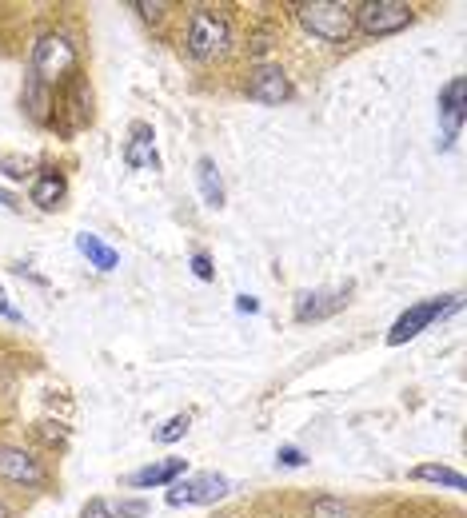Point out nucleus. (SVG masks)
<instances>
[{"mask_svg":"<svg viewBox=\"0 0 467 518\" xmlns=\"http://www.w3.org/2000/svg\"><path fill=\"white\" fill-rule=\"evenodd\" d=\"M296 16L312 36H320L328 44H344L356 28L352 4H344V0H308V4H296Z\"/></svg>","mask_w":467,"mask_h":518,"instance_id":"nucleus-1","label":"nucleus"},{"mask_svg":"<svg viewBox=\"0 0 467 518\" xmlns=\"http://www.w3.org/2000/svg\"><path fill=\"white\" fill-rule=\"evenodd\" d=\"M228 40H232V28H228V20L220 12H212V8L192 12V20H188V52L196 60H216L228 48Z\"/></svg>","mask_w":467,"mask_h":518,"instance_id":"nucleus-2","label":"nucleus"},{"mask_svg":"<svg viewBox=\"0 0 467 518\" xmlns=\"http://www.w3.org/2000/svg\"><path fill=\"white\" fill-rule=\"evenodd\" d=\"M72 68H76V48H72L68 36L48 32V36L36 40V48H32V76H36V84H56Z\"/></svg>","mask_w":467,"mask_h":518,"instance_id":"nucleus-3","label":"nucleus"},{"mask_svg":"<svg viewBox=\"0 0 467 518\" xmlns=\"http://www.w3.org/2000/svg\"><path fill=\"white\" fill-rule=\"evenodd\" d=\"M352 20L368 36H392V32H404L412 24V4H404V0H364V4L352 8Z\"/></svg>","mask_w":467,"mask_h":518,"instance_id":"nucleus-4","label":"nucleus"},{"mask_svg":"<svg viewBox=\"0 0 467 518\" xmlns=\"http://www.w3.org/2000/svg\"><path fill=\"white\" fill-rule=\"evenodd\" d=\"M452 311H460V295H448V299H424V303H412L396 323H392V331H388V343L392 347H400V343H408V339H416L420 331H428L436 319H444V315H452Z\"/></svg>","mask_w":467,"mask_h":518,"instance_id":"nucleus-5","label":"nucleus"},{"mask_svg":"<svg viewBox=\"0 0 467 518\" xmlns=\"http://www.w3.org/2000/svg\"><path fill=\"white\" fill-rule=\"evenodd\" d=\"M232 491V483L216 471H204L196 479H184V483H172L168 491V503L172 507H208V503H220L224 495Z\"/></svg>","mask_w":467,"mask_h":518,"instance_id":"nucleus-6","label":"nucleus"},{"mask_svg":"<svg viewBox=\"0 0 467 518\" xmlns=\"http://www.w3.org/2000/svg\"><path fill=\"white\" fill-rule=\"evenodd\" d=\"M467 116V80L464 76H452L444 88H440V128H444V144H452L464 128Z\"/></svg>","mask_w":467,"mask_h":518,"instance_id":"nucleus-7","label":"nucleus"},{"mask_svg":"<svg viewBox=\"0 0 467 518\" xmlns=\"http://www.w3.org/2000/svg\"><path fill=\"white\" fill-rule=\"evenodd\" d=\"M248 96H252L256 104H284V100L292 96V84H288V76H284L276 64H264V68H256L252 80H248Z\"/></svg>","mask_w":467,"mask_h":518,"instance_id":"nucleus-8","label":"nucleus"},{"mask_svg":"<svg viewBox=\"0 0 467 518\" xmlns=\"http://www.w3.org/2000/svg\"><path fill=\"white\" fill-rule=\"evenodd\" d=\"M344 303H348V291H328V287L304 291V295L296 299V319H300V323H316V319L336 315Z\"/></svg>","mask_w":467,"mask_h":518,"instance_id":"nucleus-9","label":"nucleus"},{"mask_svg":"<svg viewBox=\"0 0 467 518\" xmlns=\"http://www.w3.org/2000/svg\"><path fill=\"white\" fill-rule=\"evenodd\" d=\"M184 471H188V463H184V459H160V463H148V467L132 471V475H128V487H136V491H148V487H172Z\"/></svg>","mask_w":467,"mask_h":518,"instance_id":"nucleus-10","label":"nucleus"},{"mask_svg":"<svg viewBox=\"0 0 467 518\" xmlns=\"http://www.w3.org/2000/svg\"><path fill=\"white\" fill-rule=\"evenodd\" d=\"M0 479L4 483H40V467H36V459L28 455V451H20V447H0Z\"/></svg>","mask_w":467,"mask_h":518,"instance_id":"nucleus-11","label":"nucleus"},{"mask_svg":"<svg viewBox=\"0 0 467 518\" xmlns=\"http://www.w3.org/2000/svg\"><path fill=\"white\" fill-rule=\"evenodd\" d=\"M124 164L128 168H156L160 156H156V136L148 124H132V140L124 144Z\"/></svg>","mask_w":467,"mask_h":518,"instance_id":"nucleus-12","label":"nucleus"},{"mask_svg":"<svg viewBox=\"0 0 467 518\" xmlns=\"http://www.w3.org/2000/svg\"><path fill=\"white\" fill-rule=\"evenodd\" d=\"M76 248H80V256H88V263L96 267V271H116V263H120V256H116V248H108L100 236H92V232H80L76 236Z\"/></svg>","mask_w":467,"mask_h":518,"instance_id":"nucleus-13","label":"nucleus"},{"mask_svg":"<svg viewBox=\"0 0 467 518\" xmlns=\"http://www.w3.org/2000/svg\"><path fill=\"white\" fill-rule=\"evenodd\" d=\"M196 180H200V196H204V204H208V208H220V204H224V180H220V172H216V160H212V156H200V164H196Z\"/></svg>","mask_w":467,"mask_h":518,"instance_id":"nucleus-14","label":"nucleus"},{"mask_svg":"<svg viewBox=\"0 0 467 518\" xmlns=\"http://www.w3.org/2000/svg\"><path fill=\"white\" fill-rule=\"evenodd\" d=\"M64 192H68L64 176L44 172V176H36V184H32V204H36V208H44V212H52V208H60Z\"/></svg>","mask_w":467,"mask_h":518,"instance_id":"nucleus-15","label":"nucleus"},{"mask_svg":"<svg viewBox=\"0 0 467 518\" xmlns=\"http://www.w3.org/2000/svg\"><path fill=\"white\" fill-rule=\"evenodd\" d=\"M412 479H420V483H440V487H448V491H467V483H464V475H460V471H452V467H436V463L416 467V471H412Z\"/></svg>","mask_w":467,"mask_h":518,"instance_id":"nucleus-16","label":"nucleus"},{"mask_svg":"<svg viewBox=\"0 0 467 518\" xmlns=\"http://www.w3.org/2000/svg\"><path fill=\"white\" fill-rule=\"evenodd\" d=\"M312 518H356V511H352L344 499L324 495V499H316V503H312Z\"/></svg>","mask_w":467,"mask_h":518,"instance_id":"nucleus-17","label":"nucleus"},{"mask_svg":"<svg viewBox=\"0 0 467 518\" xmlns=\"http://www.w3.org/2000/svg\"><path fill=\"white\" fill-rule=\"evenodd\" d=\"M188 423H192V415H172V419L156 431V443H176V439H184V435H188Z\"/></svg>","mask_w":467,"mask_h":518,"instance_id":"nucleus-18","label":"nucleus"},{"mask_svg":"<svg viewBox=\"0 0 467 518\" xmlns=\"http://www.w3.org/2000/svg\"><path fill=\"white\" fill-rule=\"evenodd\" d=\"M136 12H144L148 20H156V16L168 12V0H152V4H148V0H136Z\"/></svg>","mask_w":467,"mask_h":518,"instance_id":"nucleus-19","label":"nucleus"},{"mask_svg":"<svg viewBox=\"0 0 467 518\" xmlns=\"http://www.w3.org/2000/svg\"><path fill=\"white\" fill-rule=\"evenodd\" d=\"M192 271H196V279H212V275H216V271H212V259L204 256V252L192 256Z\"/></svg>","mask_w":467,"mask_h":518,"instance_id":"nucleus-20","label":"nucleus"},{"mask_svg":"<svg viewBox=\"0 0 467 518\" xmlns=\"http://www.w3.org/2000/svg\"><path fill=\"white\" fill-rule=\"evenodd\" d=\"M84 518H116V511H112L104 499H92V503L84 507Z\"/></svg>","mask_w":467,"mask_h":518,"instance_id":"nucleus-21","label":"nucleus"},{"mask_svg":"<svg viewBox=\"0 0 467 518\" xmlns=\"http://www.w3.org/2000/svg\"><path fill=\"white\" fill-rule=\"evenodd\" d=\"M284 467H304V455L296 451V447H280V455H276Z\"/></svg>","mask_w":467,"mask_h":518,"instance_id":"nucleus-22","label":"nucleus"},{"mask_svg":"<svg viewBox=\"0 0 467 518\" xmlns=\"http://www.w3.org/2000/svg\"><path fill=\"white\" fill-rule=\"evenodd\" d=\"M144 511H148V507H144L140 499H128V503H120V518H140Z\"/></svg>","mask_w":467,"mask_h":518,"instance_id":"nucleus-23","label":"nucleus"},{"mask_svg":"<svg viewBox=\"0 0 467 518\" xmlns=\"http://www.w3.org/2000/svg\"><path fill=\"white\" fill-rule=\"evenodd\" d=\"M236 311H244V315H256V311H260V299H252V295H240V299H236Z\"/></svg>","mask_w":467,"mask_h":518,"instance_id":"nucleus-24","label":"nucleus"},{"mask_svg":"<svg viewBox=\"0 0 467 518\" xmlns=\"http://www.w3.org/2000/svg\"><path fill=\"white\" fill-rule=\"evenodd\" d=\"M0 315H4V319H16V323H20V311H16L12 303H8V291H4V287H0Z\"/></svg>","mask_w":467,"mask_h":518,"instance_id":"nucleus-25","label":"nucleus"},{"mask_svg":"<svg viewBox=\"0 0 467 518\" xmlns=\"http://www.w3.org/2000/svg\"><path fill=\"white\" fill-rule=\"evenodd\" d=\"M0 204H4V208H20V204H16V196H8L4 188H0Z\"/></svg>","mask_w":467,"mask_h":518,"instance_id":"nucleus-26","label":"nucleus"},{"mask_svg":"<svg viewBox=\"0 0 467 518\" xmlns=\"http://www.w3.org/2000/svg\"><path fill=\"white\" fill-rule=\"evenodd\" d=\"M0 518H8V507H4V503H0Z\"/></svg>","mask_w":467,"mask_h":518,"instance_id":"nucleus-27","label":"nucleus"}]
</instances>
